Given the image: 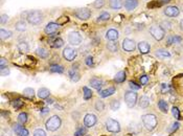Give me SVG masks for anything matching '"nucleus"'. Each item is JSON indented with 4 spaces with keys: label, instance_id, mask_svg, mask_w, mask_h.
Returning a JSON list of instances; mask_svg holds the SVG:
<instances>
[{
    "label": "nucleus",
    "instance_id": "obj_1",
    "mask_svg": "<svg viewBox=\"0 0 183 136\" xmlns=\"http://www.w3.org/2000/svg\"><path fill=\"white\" fill-rule=\"evenodd\" d=\"M141 122L145 129L150 132L154 131L158 125V119L155 114H143L141 116Z\"/></svg>",
    "mask_w": 183,
    "mask_h": 136
},
{
    "label": "nucleus",
    "instance_id": "obj_2",
    "mask_svg": "<svg viewBox=\"0 0 183 136\" xmlns=\"http://www.w3.org/2000/svg\"><path fill=\"white\" fill-rule=\"evenodd\" d=\"M62 119L59 115H52L45 122V128L49 132H56L61 128Z\"/></svg>",
    "mask_w": 183,
    "mask_h": 136
},
{
    "label": "nucleus",
    "instance_id": "obj_3",
    "mask_svg": "<svg viewBox=\"0 0 183 136\" xmlns=\"http://www.w3.org/2000/svg\"><path fill=\"white\" fill-rule=\"evenodd\" d=\"M27 19V22L32 25H39L43 22V13L41 11L35 10V11H31L26 17Z\"/></svg>",
    "mask_w": 183,
    "mask_h": 136
},
{
    "label": "nucleus",
    "instance_id": "obj_4",
    "mask_svg": "<svg viewBox=\"0 0 183 136\" xmlns=\"http://www.w3.org/2000/svg\"><path fill=\"white\" fill-rule=\"evenodd\" d=\"M137 98H138V95H137V93L134 90H129V91L125 92L124 99L126 105L128 106V108H134L137 104Z\"/></svg>",
    "mask_w": 183,
    "mask_h": 136
},
{
    "label": "nucleus",
    "instance_id": "obj_5",
    "mask_svg": "<svg viewBox=\"0 0 183 136\" xmlns=\"http://www.w3.org/2000/svg\"><path fill=\"white\" fill-rule=\"evenodd\" d=\"M105 128H106L107 131L110 133H119L121 130V123H119L116 119L111 118V117H109V118L106 120V123H105Z\"/></svg>",
    "mask_w": 183,
    "mask_h": 136
},
{
    "label": "nucleus",
    "instance_id": "obj_6",
    "mask_svg": "<svg viewBox=\"0 0 183 136\" xmlns=\"http://www.w3.org/2000/svg\"><path fill=\"white\" fill-rule=\"evenodd\" d=\"M150 34L152 35V37L157 41H161L166 36V31L158 24H154L150 27Z\"/></svg>",
    "mask_w": 183,
    "mask_h": 136
},
{
    "label": "nucleus",
    "instance_id": "obj_7",
    "mask_svg": "<svg viewBox=\"0 0 183 136\" xmlns=\"http://www.w3.org/2000/svg\"><path fill=\"white\" fill-rule=\"evenodd\" d=\"M62 56H63V58L66 60V61L72 62V61H74V59L77 58V50L76 49V48H73V47L67 46V47H65L64 49H63Z\"/></svg>",
    "mask_w": 183,
    "mask_h": 136
},
{
    "label": "nucleus",
    "instance_id": "obj_8",
    "mask_svg": "<svg viewBox=\"0 0 183 136\" xmlns=\"http://www.w3.org/2000/svg\"><path fill=\"white\" fill-rule=\"evenodd\" d=\"M96 123H97V117L93 113H87L84 116V126L86 128H92V127L96 125Z\"/></svg>",
    "mask_w": 183,
    "mask_h": 136
},
{
    "label": "nucleus",
    "instance_id": "obj_9",
    "mask_svg": "<svg viewBox=\"0 0 183 136\" xmlns=\"http://www.w3.org/2000/svg\"><path fill=\"white\" fill-rule=\"evenodd\" d=\"M83 38L79 32H70L69 35H68V42L71 45H74V46H77L82 43Z\"/></svg>",
    "mask_w": 183,
    "mask_h": 136
},
{
    "label": "nucleus",
    "instance_id": "obj_10",
    "mask_svg": "<svg viewBox=\"0 0 183 136\" xmlns=\"http://www.w3.org/2000/svg\"><path fill=\"white\" fill-rule=\"evenodd\" d=\"M74 15L80 20H88L91 17V11L87 8H81L74 12Z\"/></svg>",
    "mask_w": 183,
    "mask_h": 136
},
{
    "label": "nucleus",
    "instance_id": "obj_11",
    "mask_svg": "<svg viewBox=\"0 0 183 136\" xmlns=\"http://www.w3.org/2000/svg\"><path fill=\"white\" fill-rule=\"evenodd\" d=\"M121 47H122V49H124L125 51H127V53H132V51H134L135 48H136V44H135L134 40L126 38V39H124V41H122Z\"/></svg>",
    "mask_w": 183,
    "mask_h": 136
},
{
    "label": "nucleus",
    "instance_id": "obj_12",
    "mask_svg": "<svg viewBox=\"0 0 183 136\" xmlns=\"http://www.w3.org/2000/svg\"><path fill=\"white\" fill-rule=\"evenodd\" d=\"M59 29H60V24L59 23L49 22L46 26H45L44 32H45V34H47L48 36H53L55 34L58 33Z\"/></svg>",
    "mask_w": 183,
    "mask_h": 136
},
{
    "label": "nucleus",
    "instance_id": "obj_13",
    "mask_svg": "<svg viewBox=\"0 0 183 136\" xmlns=\"http://www.w3.org/2000/svg\"><path fill=\"white\" fill-rule=\"evenodd\" d=\"M23 125H20L19 123H14L13 125V131L16 135L18 136H28L29 132L27 129H25L24 127H22Z\"/></svg>",
    "mask_w": 183,
    "mask_h": 136
},
{
    "label": "nucleus",
    "instance_id": "obj_14",
    "mask_svg": "<svg viewBox=\"0 0 183 136\" xmlns=\"http://www.w3.org/2000/svg\"><path fill=\"white\" fill-rule=\"evenodd\" d=\"M163 13L167 17H171V18H174V17H177L180 13L179 8L175 7V5H170V7H166L164 8Z\"/></svg>",
    "mask_w": 183,
    "mask_h": 136
},
{
    "label": "nucleus",
    "instance_id": "obj_15",
    "mask_svg": "<svg viewBox=\"0 0 183 136\" xmlns=\"http://www.w3.org/2000/svg\"><path fill=\"white\" fill-rule=\"evenodd\" d=\"M89 84H90V86H91L92 88L101 91V87H103V85H104V82L101 78L94 77V78H90L89 80Z\"/></svg>",
    "mask_w": 183,
    "mask_h": 136
},
{
    "label": "nucleus",
    "instance_id": "obj_16",
    "mask_svg": "<svg viewBox=\"0 0 183 136\" xmlns=\"http://www.w3.org/2000/svg\"><path fill=\"white\" fill-rule=\"evenodd\" d=\"M137 48H138L139 53L141 54H146L150 53V50H151V45H150L146 41H140L138 45H137Z\"/></svg>",
    "mask_w": 183,
    "mask_h": 136
},
{
    "label": "nucleus",
    "instance_id": "obj_17",
    "mask_svg": "<svg viewBox=\"0 0 183 136\" xmlns=\"http://www.w3.org/2000/svg\"><path fill=\"white\" fill-rule=\"evenodd\" d=\"M106 38L109 41H117L119 38V33L114 28L108 29L106 33Z\"/></svg>",
    "mask_w": 183,
    "mask_h": 136
},
{
    "label": "nucleus",
    "instance_id": "obj_18",
    "mask_svg": "<svg viewBox=\"0 0 183 136\" xmlns=\"http://www.w3.org/2000/svg\"><path fill=\"white\" fill-rule=\"evenodd\" d=\"M68 75H69L70 80L74 82V83L79 82L81 78V74H80V72L77 71V68H74V67H72L69 71H68Z\"/></svg>",
    "mask_w": 183,
    "mask_h": 136
},
{
    "label": "nucleus",
    "instance_id": "obj_19",
    "mask_svg": "<svg viewBox=\"0 0 183 136\" xmlns=\"http://www.w3.org/2000/svg\"><path fill=\"white\" fill-rule=\"evenodd\" d=\"M37 95L39 96V98L46 99V98H48V96L50 95V90L48 88H46V87H41V88L38 90Z\"/></svg>",
    "mask_w": 183,
    "mask_h": 136
},
{
    "label": "nucleus",
    "instance_id": "obj_20",
    "mask_svg": "<svg viewBox=\"0 0 183 136\" xmlns=\"http://www.w3.org/2000/svg\"><path fill=\"white\" fill-rule=\"evenodd\" d=\"M124 5L127 11H133L138 5V0H126Z\"/></svg>",
    "mask_w": 183,
    "mask_h": 136
},
{
    "label": "nucleus",
    "instance_id": "obj_21",
    "mask_svg": "<svg viewBox=\"0 0 183 136\" xmlns=\"http://www.w3.org/2000/svg\"><path fill=\"white\" fill-rule=\"evenodd\" d=\"M115 88L114 87H109L108 89H105V90H101L100 91V96L101 98H108V96H111V95H113L114 93H115Z\"/></svg>",
    "mask_w": 183,
    "mask_h": 136
},
{
    "label": "nucleus",
    "instance_id": "obj_22",
    "mask_svg": "<svg viewBox=\"0 0 183 136\" xmlns=\"http://www.w3.org/2000/svg\"><path fill=\"white\" fill-rule=\"evenodd\" d=\"M157 106H158L159 110H160L162 113L169 112V104H167V102L164 101V99H159Z\"/></svg>",
    "mask_w": 183,
    "mask_h": 136
},
{
    "label": "nucleus",
    "instance_id": "obj_23",
    "mask_svg": "<svg viewBox=\"0 0 183 136\" xmlns=\"http://www.w3.org/2000/svg\"><path fill=\"white\" fill-rule=\"evenodd\" d=\"M109 5L112 10H119L122 8L124 2H122V0H109Z\"/></svg>",
    "mask_w": 183,
    "mask_h": 136
},
{
    "label": "nucleus",
    "instance_id": "obj_24",
    "mask_svg": "<svg viewBox=\"0 0 183 136\" xmlns=\"http://www.w3.org/2000/svg\"><path fill=\"white\" fill-rule=\"evenodd\" d=\"M137 103H138V106L141 109H146V108H148L150 106V98H148V96L143 95V96H141V98H139V101Z\"/></svg>",
    "mask_w": 183,
    "mask_h": 136
},
{
    "label": "nucleus",
    "instance_id": "obj_25",
    "mask_svg": "<svg viewBox=\"0 0 183 136\" xmlns=\"http://www.w3.org/2000/svg\"><path fill=\"white\" fill-rule=\"evenodd\" d=\"M36 53H37L38 56L42 59H47L49 57V51L44 47H38Z\"/></svg>",
    "mask_w": 183,
    "mask_h": 136
},
{
    "label": "nucleus",
    "instance_id": "obj_26",
    "mask_svg": "<svg viewBox=\"0 0 183 136\" xmlns=\"http://www.w3.org/2000/svg\"><path fill=\"white\" fill-rule=\"evenodd\" d=\"M17 48H18V50H19L21 53H26L29 50L28 44L26 43V42H24V41L19 42V43L17 44Z\"/></svg>",
    "mask_w": 183,
    "mask_h": 136
},
{
    "label": "nucleus",
    "instance_id": "obj_27",
    "mask_svg": "<svg viewBox=\"0 0 183 136\" xmlns=\"http://www.w3.org/2000/svg\"><path fill=\"white\" fill-rule=\"evenodd\" d=\"M126 72L125 71H118L117 73L115 74V77H114V81L116 82V83L121 84V83H124L126 81Z\"/></svg>",
    "mask_w": 183,
    "mask_h": 136
},
{
    "label": "nucleus",
    "instance_id": "obj_28",
    "mask_svg": "<svg viewBox=\"0 0 183 136\" xmlns=\"http://www.w3.org/2000/svg\"><path fill=\"white\" fill-rule=\"evenodd\" d=\"M156 57H158L159 59H166L170 58L171 53L166 49H157L156 50Z\"/></svg>",
    "mask_w": 183,
    "mask_h": 136
},
{
    "label": "nucleus",
    "instance_id": "obj_29",
    "mask_svg": "<svg viewBox=\"0 0 183 136\" xmlns=\"http://www.w3.org/2000/svg\"><path fill=\"white\" fill-rule=\"evenodd\" d=\"M107 49L111 53H117L118 51V44L115 41H110L107 43Z\"/></svg>",
    "mask_w": 183,
    "mask_h": 136
},
{
    "label": "nucleus",
    "instance_id": "obj_30",
    "mask_svg": "<svg viewBox=\"0 0 183 136\" xmlns=\"http://www.w3.org/2000/svg\"><path fill=\"white\" fill-rule=\"evenodd\" d=\"M92 95H93V92H92L91 89H89L88 87H83V98L85 101H88L92 98Z\"/></svg>",
    "mask_w": 183,
    "mask_h": 136
},
{
    "label": "nucleus",
    "instance_id": "obj_31",
    "mask_svg": "<svg viewBox=\"0 0 183 136\" xmlns=\"http://www.w3.org/2000/svg\"><path fill=\"white\" fill-rule=\"evenodd\" d=\"M12 35H13V33L11 31H7V29L4 28L0 29V38H1V40H7V39L12 37Z\"/></svg>",
    "mask_w": 183,
    "mask_h": 136
},
{
    "label": "nucleus",
    "instance_id": "obj_32",
    "mask_svg": "<svg viewBox=\"0 0 183 136\" xmlns=\"http://www.w3.org/2000/svg\"><path fill=\"white\" fill-rule=\"evenodd\" d=\"M35 90L31 88V87H27V88H25L24 90H23V95L25 96V98H27L29 99H32V98H34V96H35Z\"/></svg>",
    "mask_w": 183,
    "mask_h": 136
},
{
    "label": "nucleus",
    "instance_id": "obj_33",
    "mask_svg": "<svg viewBox=\"0 0 183 136\" xmlns=\"http://www.w3.org/2000/svg\"><path fill=\"white\" fill-rule=\"evenodd\" d=\"M15 28H16V31L18 32H24L26 29V23L23 20L18 21V22H16V24H15Z\"/></svg>",
    "mask_w": 183,
    "mask_h": 136
},
{
    "label": "nucleus",
    "instance_id": "obj_34",
    "mask_svg": "<svg viewBox=\"0 0 183 136\" xmlns=\"http://www.w3.org/2000/svg\"><path fill=\"white\" fill-rule=\"evenodd\" d=\"M27 119H28V116L25 112H21L19 115H18V123H19L20 125H25V123H27Z\"/></svg>",
    "mask_w": 183,
    "mask_h": 136
},
{
    "label": "nucleus",
    "instance_id": "obj_35",
    "mask_svg": "<svg viewBox=\"0 0 183 136\" xmlns=\"http://www.w3.org/2000/svg\"><path fill=\"white\" fill-rule=\"evenodd\" d=\"M181 41H182V39L181 37H179V36H172V37H169V39H167V45L178 44Z\"/></svg>",
    "mask_w": 183,
    "mask_h": 136
},
{
    "label": "nucleus",
    "instance_id": "obj_36",
    "mask_svg": "<svg viewBox=\"0 0 183 136\" xmlns=\"http://www.w3.org/2000/svg\"><path fill=\"white\" fill-rule=\"evenodd\" d=\"M105 103L101 101V99H97L96 102H95V105H94V108L95 110L98 111V112H103V111L105 110Z\"/></svg>",
    "mask_w": 183,
    "mask_h": 136
},
{
    "label": "nucleus",
    "instance_id": "obj_37",
    "mask_svg": "<svg viewBox=\"0 0 183 136\" xmlns=\"http://www.w3.org/2000/svg\"><path fill=\"white\" fill-rule=\"evenodd\" d=\"M49 69L52 72H56V73H63V72H64V67L61 65H58V64L52 65Z\"/></svg>",
    "mask_w": 183,
    "mask_h": 136
},
{
    "label": "nucleus",
    "instance_id": "obj_38",
    "mask_svg": "<svg viewBox=\"0 0 183 136\" xmlns=\"http://www.w3.org/2000/svg\"><path fill=\"white\" fill-rule=\"evenodd\" d=\"M121 108V102L118 99H113L112 102L110 103V109L112 111H117Z\"/></svg>",
    "mask_w": 183,
    "mask_h": 136
},
{
    "label": "nucleus",
    "instance_id": "obj_39",
    "mask_svg": "<svg viewBox=\"0 0 183 136\" xmlns=\"http://www.w3.org/2000/svg\"><path fill=\"white\" fill-rule=\"evenodd\" d=\"M63 45H64V41H63V39L62 38H57V39H55V41L52 42V46L53 48H60V47H62Z\"/></svg>",
    "mask_w": 183,
    "mask_h": 136
},
{
    "label": "nucleus",
    "instance_id": "obj_40",
    "mask_svg": "<svg viewBox=\"0 0 183 136\" xmlns=\"http://www.w3.org/2000/svg\"><path fill=\"white\" fill-rule=\"evenodd\" d=\"M87 133V128L85 126H82V127H79L77 130H76V132H74V136H83V135H85Z\"/></svg>",
    "mask_w": 183,
    "mask_h": 136
},
{
    "label": "nucleus",
    "instance_id": "obj_41",
    "mask_svg": "<svg viewBox=\"0 0 183 136\" xmlns=\"http://www.w3.org/2000/svg\"><path fill=\"white\" fill-rule=\"evenodd\" d=\"M163 3L161 2V0H155V1H151L150 3L148 4V8H159V7H161Z\"/></svg>",
    "mask_w": 183,
    "mask_h": 136
},
{
    "label": "nucleus",
    "instance_id": "obj_42",
    "mask_svg": "<svg viewBox=\"0 0 183 136\" xmlns=\"http://www.w3.org/2000/svg\"><path fill=\"white\" fill-rule=\"evenodd\" d=\"M110 14L108 13V12H104V13H101L100 15V17H98V21H108L110 19Z\"/></svg>",
    "mask_w": 183,
    "mask_h": 136
},
{
    "label": "nucleus",
    "instance_id": "obj_43",
    "mask_svg": "<svg viewBox=\"0 0 183 136\" xmlns=\"http://www.w3.org/2000/svg\"><path fill=\"white\" fill-rule=\"evenodd\" d=\"M179 127H180V123H172V126L170 127V129H169V133L170 134H173L174 132L175 131H177V130L179 129Z\"/></svg>",
    "mask_w": 183,
    "mask_h": 136
},
{
    "label": "nucleus",
    "instance_id": "obj_44",
    "mask_svg": "<svg viewBox=\"0 0 183 136\" xmlns=\"http://www.w3.org/2000/svg\"><path fill=\"white\" fill-rule=\"evenodd\" d=\"M160 26L162 27L164 31H170L171 27H172V24H171L169 21H162L161 24H160Z\"/></svg>",
    "mask_w": 183,
    "mask_h": 136
},
{
    "label": "nucleus",
    "instance_id": "obj_45",
    "mask_svg": "<svg viewBox=\"0 0 183 136\" xmlns=\"http://www.w3.org/2000/svg\"><path fill=\"white\" fill-rule=\"evenodd\" d=\"M105 5V0H95L93 2V7L95 8H101Z\"/></svg>",
    "mask_w": 183,
    "mask_h": 136
},
{
    "label": "nucleus",
    "instance_id": "obj_46",
    "mask_svg": "<svg viewBox=\"0 0 183 136\" xmlns=\"http://www.w3.org/2000/svg\"><path fill=\"white\" fill-rule=\"evenodd\" d=\"M32 136H47V135H46V132H45L44 130L36 129L34 131V134H32Z\"/></svg>",
    "mask_w": 183,
    "mask_h": 136
},
{
    "label": "nucleus",
    "instance_id": "obj_47",
    "mask_svg": "<svg viewBox=\"0 0 183 136\" xmlns=\"http://www.w3.org/2000/svg\"><path fill=\"white\" fill-rule=\"evenodd\" d=\"M172 114H173V116L175 117V118H177V119H181L180 118V112H179V109L177 108V107H173V109H172Z\"/></svg>",
    "mask_w": 183,
    "mask_h": 136
},
{
    "label": "nucleus",
    "instance_id": "obj_48",
    "mask_svg": "<svg viewBox=\"0 0 183 136\" xmlns=\"http://www.w3.org/2000/svg\"><path fill=\"white\" fill-rule=\"evenodd\" d=\"M85 63H86V65L88 66V67H92V66L94 65V63H93V58H92L91 56L87 57L86 60H85Z\"/></svg>",
    "mask_w": 183,
    "mask_h": 136
},
{
    "label": "nucleus",
    "instance_id": "obj_49",
    "mask_svg": "<svg viewBox=\"0 0 183 136\" xmlns=\"http://www.w3.org/2000/svg\"><path fill=\"white\" fill-rule=\"evenodd\" d=\"M149 77L148 75H141V77H140V78H139V81H140V84H141V85H146V84L149 83Z\"/></svg>",
    "mask_w": 183,
    "mask_h": 136
},
{
    "label": "nucleus",
    "instance_id": "obj_50",
    "mask_svg": "<svg viewBox=\"0 0 183 136\" xmlns=\"http://www.w3.org/2000/svg\"><path fill=\"white\" fill-rule=\"evenodd\" d=\"M13 106L16 109H20L23 106V102L21 101V99H15V101L13 102Z\"/></svg>",
    "mask_w": 183,
    "mask_h": 136
},
{
    "label": "nucleus",
    "instance_id": "obj_51",
    "mask_svg": "<svg viewBox=\"0 0 183 136\" xmlns=\"http://www.w3.org/2000/svg\"><path fill=\"white\" fill-rule=\"evenodd\" d=\"M7 67V60H5L4 58L0 59V69H3Z\"/></svg>",
    "mask_w": 183,
    "mask_h": 136
},
{
    "label": "nucleus",
    "instance_id": "obj_52",
    "mask_svg": "<svg viewBox=\"0 0 183 136\" xmlns=\"http://www.w3.org/2000/svg\"><path fill=\"white\" fill-rule=\"evenodd\" d=\"M129 86H130V88L132 89V90H138V89H140V86L139 85H137L136 83H134V82H129Z\"/></svg>",
    "mask_w": 183,
    "mask_h": 136
},
{
    "label": "nucleus",
    "instance_id": "obj_53",
    "mask_svg": "<svg viewBox=\"0 0 183 136\" xmlns=\"http://www.w3.org/2000/svg\"><path fill=\"white\" fill-rule=\"evenodd\" d=\"M8 19H10V17H8L7 15L2 14L1 15V18H0V22H1V24H5L8 21Z\"/></svg>",
    "mask_w": 183,
    "mask_h": 136
},
{
    "label": "nucleus",
    "instance_id": "obj_54",
    "mask_svg": "<svg viewBox=\"0 0 183 136\" xmlns=\"http://www.w3.org/2000/svg\"><path fill=\"white\" fill-rule=\"evenodd\" d=\"M0 73H1L2 77H5V75L10 74V69H8V67L3 68V69H0Z\"/></svg>",
    "mask_w": 183,
    "mask_h": 136
},
{
    "label": "nucleus",
    "instance_id": "obj_55",
    "mask_svg": "<svg viewBox=\"0 0 183 136\" xmlns=\"http://www.w3.org/2000/svg\"><path fill=\"white\" fill-rule=\"evenodd\" d=\"M162 89H161V91H162V93H166L170 91V86L166 85V84H162Z\"/></svg>",
    "mask_w": 183,
    "mask_h": 136
},
{
    "label": "nucleus",
    "instance_id": "obj_56",
    "mask_svg": "<svg viewBox=\"0 0 183 136\" xmlns=\"http://www.w3.org/2000/svg\"><path fill=\"white\" fill-rule=\"evenodd\" d=\"M180 29H181V31H183V20L180 21Z\"/></svg>",
    "mask_w": 183,
    "mask_h": 136
},
{
    "label": "nucleus",
    "instance_id": "obj_57",
    "mask_svg": "<svg viewBox=\"0 0 183 136\" xmlns=\"http://www.w3.org/2000/svg\"><path fill=\"white\" fill-rule=\"evenodd\" d=\"M46 102H47V104H52L53 103L52 99H49V98H46Z\"/></svg>",
    "mask_w": 183,
    "mask_h": 136
},
{
    "label": "nucleus",
    "instance_id": "obj_58",
    "mask_svg": "<svg viewBox=\"0 0 183 136\" xmlns=\"http://www.w3.org/2000/svg\"><path fill=\"white\" fill-rule=\"evenodd\" d=\"M171 0H161V2H162V3H166V2H170Z\"/></svg>",
    "mask_w": 183,
    "mask_h": 136
},
{
    "label": "nucleus",
    "instance_id": "obj_59",
    "mask_svg": "<svg viewBox=\"0 0 183 136\" xmlns=\"http://www.w3.org/2000/svg\"><path fill=\"white\" fill-rule=\"evenodd\" d=\"M56 136H58V135H56Z\"/></svg>",
    "mask_w": 183,
    "mask_h": 136
}]
</instances>
